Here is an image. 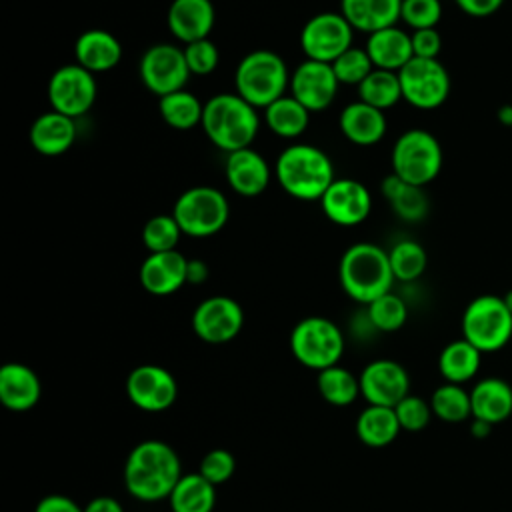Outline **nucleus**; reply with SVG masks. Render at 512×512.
<instances>
[{
	"label": "nucleus",
	"mask_w": 512,
	"mask_h": 512,
	"mask_svg": "<svg viewBox=\"0 0 512 512\" xmlns=\"http://www.w3.org/2000/svg\"><path fill=\"white\" fill-rule=\"evenodd\" d=\"M490 428L492 424L484 422V420H478V418H472V426H470V432L476 436V438H484L490 434Z\"/></svg>",
	"instance_id": "obj_51"
},
{
	"label": "nucleus",
	"mask_w": 512,
	"mask_h": 512,
	"mask_svg": "<svg viewBox=\"0 0 512 512\" xmlns=\"http://www.w3.org/2000/svg\"><path fill=\"white\" fill-rule=\"evenodd\" d=\"M402 100L418 110L440 108L450 94V74L438 58H412L400 72Z\"/></svg>",
	"instance_id": "obj_10"
},
{
	"label": "nucleus",
	"mask_w": 512,
	"mask_h": 512,
	"mask_svg": "<svg viewBox=\"0 0 512 512\" xmlns=\"http://www.w3.org/2000/svg\"><path fill=\"white\" fill-rule=\"evenodd\" d=\"M396 418L400 422V428L406 432H420L422 428L428 426L432 418V406L420 396L408 394L394 406Z\"/></svg>",
	"instance_id": "obj_44"
},
{
	"label": "nucleus",
	"mask_w": 512,
	"mask_h": 512,
	"mask_svg": "<svg viewBox=\"0 0 512 512\" xmlns=\"http://www.w3.org/2000/svg\"><path fill=\"white\" fill-rule=\"evenodd\" d=\"M182 230L172 214H156L142 228V242L148 252L176 250Z\"/></svg>",
	"instance_id": "obj_40"
},
{
	"label": "nucleus",
	"mask_w": 512,
	"mask_h": 512,
	"mask_svg": "<svg viewBox=\"0 0 512 512\" xmlns=\"http://www.w3.org/2000/svg\"><path fill=\"white\" fill-rule=\"evenodd\" d=\"M482 352L466 338L446 344L438 358V370L446 382L464 384L476 376L480 368Z\"/></svg>",
	"instance_id": "obj_33"
},
{
	"label": "nucleus",
	"mask_w": 512,
	"mask_h": 512,
	"mask_svg": "<svg viewBox=\"0 0 512 512\" xmlns=\"http://www.w3.org/2000/svg\"><path fill=\"white\" fill-rule=\"evenodd\" d=\"M74 60L92 74L108 72L122 60V44L112 32L92 28L76 38Z\"/></svg>",
	"instance_id": "obj_25"
},
{
	"label": "nucleus",
	"mask_w": 512,
	"mask_h": 512,
	"mask_svg": "<svg viewBox=\"0 0 512 512\" xmlns=\"http://www.w3.org/2000/svg\"><path fill=\"white\" fill-rule=\"evenodd\" d=\"M498 120L504 126H512V102L498 108Z\"/></svg>",
	"instance_id": "obj_52"
},
{
	"label": "nucleus",
	"mask_w": 512,
	"mask_h": 512,
	"mask_svg": "<svg viewBox=\"0 0 512 512\" xmlns=\"http://www.w3.org/2000/svg\"><path fill=\"white\" fill-rule=\"evenodd\" d=\"M412 52L416 58H438L442 50V36L436 28L412 30Z\"/></svg>",
	"instance_id": "obj_46"
},
{
	"label": "nucleus",
	"mask_w": 512,
	"mask_h": 512,
	"mask_svg": "<svg viewBox=\"0 0 512 512\" xmlns=\"http://www.w3.org/2000/svg\"><path fill=\"white\" fill-rule=\"evenodd\" d=\"M470 402L472 418L494 426L512 414V388L502 378H484L470 390Z\"/></svg>",
	"instance_id": "obj_28"
},
{
	"label": "nucleus",
	"mask_w": 512,
	"mask_h": 512,
	"mask_svg": "<svg viewBox=\"0 0 512 512\" xmlns=\"http://www.w3.org/2000/svg\"><path fill=\"white\" fill-rule=\"evenodd\" d=\"M358 100L386 112L402 100V86L398 72L374 68L358 86Z\"/></svg>",
	"instance_id": "obj_35"
},
{
	"label": "nucleus",
	"mask_w": 512,
	"mask_h": 512,
	"mask_svg": "<svg viewBox=\"0 0 512 512\" xmlns=\"http://www.w3.org/2000/svg\"><path fill=\"white\" fill-rule=\"evenodd\" d=\"M290 350L302 366L320 372L340 362L344 334L330 318L306 316L290 332Z\"/></svg>",
	"instance_id": "obj_8"
},
{
	"label": "nucleus",
	"mask_w": 512,
	"mask_h": 512,
	"mask_svg": "<svg viewBox=\"0 0 512 512\" xmlns=\"http://www.w3.org/2000/svg\"><path fill=\"white\" fill-rule=\"evenodd\" d=\"M392 274L400 282H412L420 278L426 270L428 256L422 244L416 240H400L388 250Z\"/></svg>",
	"instance_id": "obj_38"
},
{
	"label": "nucleus",
	"mask_w": 512,
	"mask_h": 512,
	"mask_svg": "<svg viewBox=\"0 0 512 512\" xmlns=\"http://www.w3.org/2000/svg\"><path fill=\"white\" fill-rule=\"evenodd\" d=\"M216 22L212 0H172L166 12L170 34L182 44L208 38Z\"/></svg>",
	"instance_id": "obj_21"
},
{
	"label": "nucleus",
	"mask_w": 512,
	"mask_h": 512,
	"mask_svg": "<svg viewBox=\"0 0 512 512\" xmlns=\"http://www.w3.org/2000/svg\"><path fill=\"white\" fill-rule=\"evenodd\" d=\"M360 396L368 404L394 408L410 392V376L406 368L390 358L368 362L360 372Z\"/></svg>",
	"instance_id": "obj_17"
},
{
	"label": "nucleus",
	"mask_w": 512,
	"mask_h": 512,
	"mask_svg": "<svg viewBox=\"0 0 512 512\" xmlns=\"http://www.w3.org/2000/svg\"><path fill=\"white\" fill-rule=\"evenodd\" d=\"M180 478V456L162 440L138 442L124 462V486L140 502L168 500Z\"/></svg>",
	"instance_id": "obj_1"
},
{
	"label": "nucleus",
	"mask_w": 512,
	"mask_h": 512,
	"mask_svg": "<svg viewBox=\"0 0 512 512\" xmlns=\"http://www.w3.org/2000/svg\"><path fill=\"white\" fill-rule=\"evenodd\" d=\"M138 280L148 294L170 296L188 282V258L178 250L148 252L140 264Z\"/></svg>",
	"instance_id": "obj_19"
},
{
	"label": "nucleus",
	"mask_w": 512,
	"mask_h": 512,
	"mask_svg": "<svg viewBox=\"0 0 512 512\" xmlns=\"http://www.w3.org/2000/svg\"><path fill=\"white\" fill-rule=\"evenodd\" d=\"M34 512H84V506H80L70 496L48 494L38 500Z\"/></svg>",
	"instance_id": "obj_47"
},
{
	"label": "nucleus",
	"mask_w": 512,
	"mask_h": 512,
	"mask_svg": "<svg viewBox=\"0 0 512 512\" xmlns=\"http://www.w3.org/2000/svg\"><path fill=\"white\" fill-rule=\"evenodd\" d=\"M338 78L332 64L304 60L290 72V94L308 110L322 112L332 106L338 94Z\"/></svg>",
	"instance_id": "obj_16"
},
{
	"label": "nucleus",
	"mask_w": 512,
	"mask_h": 512,
	"mask_svg": "<svg viewBox=\"0 0 512 512\" xmlns=\"http://www.w3.org/2000/svg\"><path fill=\"white\" fill-rule=\"evenodd\" d=\"M462 338L480 352H496L512 338V312L502 296H476L462 314Z\"/></svg>",
	"instance_id": "obj_9"
},
{
	"label": "nucleus",
	"mask_w": 512,
	"mask_h": 512,
	"mask_svg": "<svg viewBox=\"0 0 512 512\" xmlns=\"http://www.w3.org/2000/svg\"><path fill=\"white\" fill-rule=\"evenodd\" d=\"M430 406L436 418L452 424L464 422L466 418L472 416L470 392H466L460 384H452V382H446L432 392Z\"/></svg>",
	"instance_id": "obj_37"
},
{
	"label": "nucleus",
	"mask_w": 512,
	"mask_h": 512,
	"mask_svg": "<svg viewBox=\"0 0 512 512\" xmlns=\"http://www.w3.org/2000/svg\"><path fill=\"white\" fill-rule=\"evenodd\" d=\"M316 384L320 396L332 406H350L360 396V378L340 364L320 370Z\"/></svg>",
	"instance_id": "obj_36"
},
{
	"label": "nucleus",
	"mask_w": 512,
	"mask_h": 512,
	"mask_svg": "<svg viewBox=\"0 0 512 512\" xmlns=\"http://www.w3.org/2000/svg\"><path fill=\"white\" fill-rule=\"evenodd\" d=\"M210 270L204 260L192 258L188 260V284H202L208 278Z\"/></svg>",
	"instance_id": "obj_50"
},
{
	"label": "nucleus",
	"mask_w": 512,
	"mask_h": 512,
	"mask_svg": "<svg viewBox=\"0 0 512 512\" xmlns=\"http://www.w3.org/2000/svg\"><path fill=\"white\" fill-rule=\"evenodd\" d=\"M236 470V460L232 456V452H228L226 448H212L208 450L202 460H200V474L210 480L214 486L224 484L232 478Z\"/></svg>",
	"instance_id": "obj_45"
},
{
	"label": "nucleus",
	"mask_w": 512,
	"mask_h": 512,
	"mask_svg": "<svg viewBox=\"0 0 512 512\" xmlns=\"http://www.w3.org/2000/svg\"><path fill=\"white\" fill-rule=\"evenodd\" d=\"M42 384L38 374L20 362H6L0 368V402L12 412H26L40 400Z\"/></svg>",
	"instance_id": "obj_23"
},
{
	"label": "nucleus",
	"mask_w": 512,
	"mask_h": 512,
	"mask_svg": "<svg viewBox=\"0 0 512 512\" xmlns=\"http://www.w3.org/2000/svg\"><path fill=\"white\" fill-rule=\"evenodd\" d=\"M338 126L344 138L356 146H374L388 130L386 114L362 100L350 102L342 108Z\"/></svg>",
	"instance_id": "obj_22"
},
{
	"label": "nucleus",
	"mask_w": 512,
	"mask_h": 512,
	"mask_svg": "<svg viewBox=\"0 0 512 512\" xmlns=\"http://www.w3.org/2000/svg\"><path fill=\"white\" fill-rule=\"evenodd\" d=\"M442 18L440 0H402L400 20L412 30L436 28Z\"/></svg>",
	"instance_id": "obj_42"
},
{
	"label": "nucleus",
	"mask_w": 512,
	"mask_h": 512,
	"mask_svg": "<svg viewBox=\"0 0 512 512\" xmlns=\"http://www.w3.org/2000/svg\"><path fill=\"white\" fill-rule=\"evenodd\" d=\"M244 326V310L230 296H210L192 312L194 334L208 344H226L234 340Z\"/></svg>",
	"instance_id": "obj_14"
},
{
	"label": "nucleus",
	"mask_w": 512,
	"mask_h": 512,
	"mask_svg": "<svg viewBox=\"0 0 512 512\" xmlns=\"http://www.w3.org/2000/svg\"><path fill=\"white\" fill-rule=\"evenodd\" d=\"M354 28L342 12H320L300 32V48L308 60L332 64L352 46Z\"/></svg>",
	"instance_id": "obj_13"
},
{
	"label": "nucleus",
	"mask_w": 512,
	"mask_h": 512,
	"mask_svg": "<svg viewBox=\"0 0 512 512\" xmlns=\"http://www.w3.org/2000/svg\"><path fill=\"white\" fill-rule=\"evenodd\" d=\"M142 84L158 98L184 90L192 76L184 58V48L168 42L150 46L138 64Z\"/></svg>",
	"instance_id": "obj_12"
},
{
	"label": "nucleus",
	"mask_w": 512,
	"mask_h": 512,
	"mask_svg": "<svg viewBox=\"0 0 512 512\" xmlns=\"http://www.w3.org/2000/svg\"><path fill=\"white\" fill-rule=\"evenodd\" d=\"M46 94L52 110L76 120L84 116L96 102V76L76 62L64 64L52 72Z\"/></svg>",
	"instance_id": "obj_11"
},
{
	"label": "nucleus",
	"mask_w": 512,
	"mask_h": 512,
	"mask_svg": "<svg viewBox=\"0 0 512 512\" xmlns=\"http://www.w3.org/2000/svg\"><path fill=\"white\" fill-rule=\"evenodd\" d=\"M278 186L296 200H320L336 180L328 154L314 144L286 146L274 164Z\"/></svg>",
	"instance_id": "obj_2"
},
{
	"label": "nucleus",
	"mask_w": 512,
	"mask_h": 512,
	"mask_svg": "<svg viewBox=\"0 0 512 512\" xmlns=\"http://www.w3.org/2000/svg\"><path fill=\"white\" fill-rule=\"evenodd\" d=\"M402 0H340V12L354 30L372 34L396 26Z\"/></svg>",
	"instance_id": "obj_27"
},
{
	"label": "nucleus",
	"mask_w": 512,
	"mask_h": 512,
	"mask_svg": "<svg viewBox=\"0 0 512 512\" xmlns=\"http://www.w3.org/2000/svg\"><path fill=\"white\" fill-rule=\"evenodd\" d=\"M400 422L394 408L368 404L356 418V434L370 448H384L400 434Z\"/></svg>",
	"instance_id": "obj_30"
},
{
	"label": "nucleus",
	"mask_w": 512,
	"mask_h": 512,
	"mask_svg": "<svg viewBox=\"0 0 512 512\" xmlns=\"http://www.w3.org/2000/svg\"><path fill=\"white\" fill-rule=\"evenodd\" d=\"M202 130L208 140L230 154L250 148L260 130L258 110L236 92H220L204 102Z\"/></svg>",
	"instance_id": "obj_3"
},
{
	"label": "nucleus",
	"mask_w": 512,
	"mask_h": 512,
	"mask_svg": "<svg viewBox=\"0 0 512 512\" xmlns=\"http://www.w3.org/2000/svg\"><path fill=\"white\" fill-rule=\"evenodd\" d=\"M224 176H226L228 186L238 196L254 198L268 188L272 170H270V164L266 162V158L250 146V148H242V150L226 154Z\"/></svg>",
	"instance_id": "obj_20"
},
{
	"label": "nucleus",
	"mask_w": 512,
	"mask_h": 512,
	"mask_svg": "<svg viewBox=\"0 0 512 512\" xmlns=\"http://www.w3.org/2000/svg\"><path fill=\"white\" fill-rule=\"evenodd\" d=\"M392 172L412 186L424 188L442 168V146L438 138L422 128L402 132L390 154Z\"/></svg>",
	"instance_id": "obj_6"
},
{
	"label": "nucleus",
	"mask_w": 512,
	"mask_h": 512,
	"mask_svg": "<svg viewBox=\"0 0 512 512\" xmlns=\"http://www.w3.org/2000/svg\"><path fill=\"white\" fill-rule=\"evenodd\" d=\"M182 234L190 238H208L218 234L230 216L226 196L214 186H192L184 190L172 208Z\"/></svg>",
	"instance_id": "obj_7"
},
{
	"label": "nucleus",
	"mask_w": 512,
	"mask_h": 512,
	"mask_svg": "<svg viewBox=\"0 0 512 512\" xmlns=\"http://www.w3.org/2000/svg\"><path fill=\"white\" fill-rule=\"evenodd\" d=\"M158 110L162 120L174 128V130H190L202 124L204 114V102L198 100L192 92L178 90L172 94H166L158 102Z\"/></svg>",
	"instance_id": "obj_34"
},
{
	"label": "nucleus",
	"mask_w": 512,
	"mask_h": 512,
	"mask_svg": "<svg viewBox=\"0 0 512 512\" xmlns=\"http://www.w3.org/2000/svg\"><path fill=\"white\" fill-rule=\"evenodd\" d=\"M310 114L292 94H284L264 108V122L278 138H298L310 124Z\"/></svg>",
	"instance_id": "obj_32"
},
{
	"label": "nucleus",
	"mask_w": 512,
	"mask_h": 512,
	"mask_svg": "<svg viewBox=\"0 0 512 512\" xmlns=\"http://www.w3.org/2000/svg\"><path fill=\"white\" fill-rule=\"evenodd\" d=\"M84 512H124V508L112 496H96L84 506Z\"/></svg>",
	"instance_id": "obj_49"
},
{
	"label": "nucleus",
	"mask_w": 512,
	"mask_h": 512,
	"mask_svg": "<svg viewBox=\"0 0 512 512\" xmlns=\"http://www.w3.org/2000/svg\"><path fill=\"white\" fill-rule=\"evenodd\" d=\"M502 298H504V304L508 306V310L512 312V290H508V292H506Z\"/></svg>",
	"instance_id": "obj_53"
},
{
	"label": "nucleus",
	"mask_w": 512,
	"mask_h": 512,
	"mask_svg": "<svg viewBox=\"0 0 512 512\" xmlns=\"http://www.w3.org/2000/svg\"><path fill=\"white\" fill-rule=\"evenodd\" d=\"M406 302L392 290L368 304V322L380 332H396L406 324Z\"/></svg>",
	"instance_id": "obj_39"
},
{
	"label": "nucleus",
	"mask_w": 512,
	"mask_h": 512,
	"mask_svg": "<svg viewBox=\"0 0 512 512\" xmlns=\"http://www.w3.org/2000/svg\"><path fill=\"white\" fill-rule=\"evenodd\" d=\"M28 138L38 154L50 158L62 156L76 140V122L62 112L48 110L32 122Z\"/></svg>",
	"instance_id": "obj_24"
},
{
	"label": "nucleus",
	"mask_w": 512,
	"mask_h": 512,
	"mask_svg": "<svg viewBox=\"0 0 512 512\" xmlns=\"http://www.w3.org/2000/svg\"><path fill=\"white\" fill-rule=\"evenodd\" d=\"M380 190L400 220L420 222L428 214V198H426L424 190L420 186H412V184L404 182L394 172H390L382 180Z\"/></svg>",
	"instance_id": "obj_29"
},
{
	"label": "nucleus",
	"mask_w": 512,
	"mask_h": 512,
	"mask_svg": "<svg viewBox=\"0 0 512 512\" xmlns=\"http://www.w3.org/2000/svg\"><path fill=\"white\" fill-rule=\"evenodd\" d=\"M456 6L472 16V18H486V16H492L494 12H498L504 4V0H454Z\"/></svg>",
	"instance_id": "obj_48"
},
{
	"label": "nucleus",
	"mask_w": 512,
	"mask_h": 512,
	"mask_svg": "<svg viewBox=\"0 0 512 512\" xmlns=\"http://www.w3.org/2000/svg\"><path fill=\"white\" fill-rule=\"evenodd\" d=\"M338 278L346 296L366 306L390 292L396 280L388 250L372 242H356L344 250L338 264Z\"/></svg>",
	"instance_id": "obj_4"
},
{
	"label": "nucleus",
	"mask_w": 512,
	"mask_h": 512,
	"mask_svg": "<svg viewBox=\"0 0 512 512\" xmlns=\"http://www.w3.org/2000/svg\"><path fill=\"white\" fill-rule=\"evenodd\" d=\"M128 400L144 412H162L178 398V382L170 370L158 364L136 366L126 378Z\"/></svg>",
	"instance_id": "obj_15"
},
{
	"label": "nucleus",
	"mask_w": 512,
	"mask_h": 512,
	"mask_svg": "<svg viewBox=\"0 0 512 512\" xmlns=\"http://www.w3.org/2000/svg\"><path fill=\"white\" fill-rule=\"evenodd\" d=\"M320 206L330 222L358 226L372 212V194L354 178H336L320 198Z\"/></svg>",
	"instance_id": "obj_18"
},
{
	"label": "nucleus",
	"mask_w": 512,
	"mask_h": 512,
	"mask_svg": "<svg viewBox=\"0 0 512 512\" xmlns=\"http://www.w3.org/2000/svg\"><path fill=\"white\" fill-rule=\"evenodd\" d=\"M290 86V72L284 58L272 50H252L236 66L234 92L252 104L256 110H264L274 100L284 96Z\"/></svg>",
	"instance_id": "obj_5"
},
{
	"label": "nucleus",
	"mask_w": 512,
	"mask_h": 512,
	"mask_svg": "<svg viewBox=\"0 0 512 512\" xmlns=\"http://www.w3.org/2000/svg\"><path fill=\"white\" fill-rule=\"evenodd\" d=\"M184 58L192 76H208L220 62V52L210 38L184 44Z\"/></svg>",
	"instance_id": "obj_43"
},
{
	"label": "nucleus",
	"mask_w": 512,
	"mask_h": 512,
	"mask_svg": "<svg viewBox=\"0 0 512 512\" xmlns=\"http://www.w3.org/2000/svg\"><path fill=\"white\" fill-rule=\"evenodd\" d=\"M172 512H212L216 504V486L200 472L182 474L168 496Z\"/></svg>",
	"instance_id": "obj_31"
},
{
	"label": "nucleus",
	"mask_w": 512,
	"mask_h": 512,
	"mask_svg": "<svg viewBox=\"0 0 512 512\" xmlns=\"http://www.w3.org/2000/svg\"><path fill=\"white\" fill-rule=\"evenodd\" d=\"M364 48L374 68L382 70L400 72L414 58L412 38L398 24L368 34Z\"/></svg>",
	"instance_id": "obj_26"
},
{
	"label": "nucleus",
	"mask_w": 512,
	"mask_h": 512,
	"mask_svg": "<svg viewBox=\"0 0 512 512\" xmlns=\"http://www.w3.org/2000/svg\"><path fill=\"white\" fill-rule=\"evenodd\" d=\"M332 70L340 84L360 86L364 82V78L374 70V64H372L366 48L350 46L344 54H340L332 62Z\"/></svg>",
	"instance_id": "obj_41"
}]
</instances>
